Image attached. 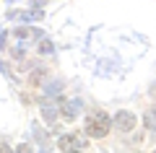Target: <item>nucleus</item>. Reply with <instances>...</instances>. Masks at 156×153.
I'll list each match as a JSON object with an SVG mask.
<instances>
[{"instance_id":"9d476101","label":"nucleus","mask_w":156,"mask_h":153,"mask_svg":"<svg viewBox=\"0 0 156 153\" xmlns=\"http://www.w3.org/2000/svg\"><path fill=\"white\" fill-rule=\"evenodd\" d=\"M16 153H31V145H29V143H23V145L16 148Z\"/></svg>"},{"instance_id":"f03ea898","label":"nucleus","mask_w":156,"mask_h":153,"mask_svg":"<svg viewBox=\"0 0 156 153\" xmlns=\"http://www.w3.org/2000/svg\"><path fill=\"white\" fill-rule=\"evenodd\" d=\"M60 148L65 153H81L86 148V140L81 135H76V132H73V135H62L60 137Z\"/></svg>"},{"instance_id":"0eeeda50","label":"nucleus","mask_w":156,"mask_h":153,"mask_svg":"<svg viewBox=\"0 0 156 153\" xmlns=\"http://www.w3.org/2000/svg\"><path fill=\"white\" fill-rule=\"evenodd\" d=\"M52 49H55V47H52L50 39H42V42H39V55H50Z\"/></svg>"},{"instance_id":"f8f14e48","label":"nucleus","mask_w":156,"mask_h":153,"mask_svg":"<svg viewBox=\"0 0 156 153\" xmlns=\"http://www.w3.org/2000/svg\"><path fill=\"white\" fill-rule=\"evenodd\" d=\"M154 153H156V151H154Z\"/></svg>"},{"instance_id":"f257e3e1","label":"nucleus","mask_w":156,"mask_h":153,"mask_svg":"<svg viewBox=\"0 0 156 153\" xmlns=\"http://www.w3.org/2000/svg\"><path fill=\"white\" fill-rule=\"evenodd\" d=\"M109 127H112L109 114H104V112H94V114L86 120V135H89V137H104L107 132H109Z\"/></svg>"},{"instance_id":"20e7f679","label":"nucleus","mask_w":156,"mask_h":153,"mask_svg":"<svg viewBox=\"0 0 156 153\" xmlns=\"http://www.w3.org/2000/svg\"><path fill=\"white\" fill-rule=\"evenodd\" d=\"M60 112H62V117H65V120H76L78 106L73 104V101H68V99H60Z\"/></svg>"},{"instance_id":"39448f33","label":"nucleus","mask_w":156,"mask_h":153,"mask_svg":"<svg viewBox=\"0 0 156 153\" xmlns=\"http://www.w3.org/2000/svg\"><path fill=\"white\" fill-rule=\"evenodd\" d=\"M42 117H44V120H47V122L52 125V122H55V117H57V112L52 109V106L47 104V101H42Z\"/></svg>"},{"instance_id":"7ed1b4c3","label":"nucleus","mask_w":156,"mask_h":153,"mask_svg":"<svg viewBox=\"0 0 156 153\" xmlns=\"http://www.w3.org/2000/svg\"><path fill=\"white\" fill-rule=\"evenodd\" d=\"M115 125H117V130L130 132L135 127V114H133V112H117V114H115Z\"/></svg>"},{"instance_id":"9b49d317","label":"nucleus","mask_w":156,"mask_h":153,"mask_svg":"<svg viewBox=\"0 0 156 153\" xmlns=\"http://www.w3.org/2000/svg\"><path fill=\"white\" fill-rule=\"evenodd\" d=\"M0 153H16V151H11V148H8L5 143H0Z\"/></svg>"},{"instance_id":"423d86ee","label":"nucleus","mask_w":156,"mask_h":153,"mask_svg":"<svg viewBox=\"0 0 156 153\" xmlns=\"http://www.w3.org/2000/svg\"><path fill=\"white\" fill-rule=\"evenodd\" d=\"M39 34H42L39 29H18L16 37H18V39H26V37H39Z\"/></svg>"},{"instance_id":"1a4fd4ad","label":"nucleus","mask_w":156,"mask_h":153,"mask_svg":"<svg viewBox=\"0 0 156 153\" xmlns=\"http://www.w3.org/2000/svg\"><path fill=\"white\" fill-rule=\"evenodd\" d=\"M42 75H44V70H42V68H37V70L31 73V83H34V86H37V83H42Z\"/></svg>"},{"instance_id":"6e6552de","label":"nucleus","mask_w":156,"mask_h":153,"mask_svg":"<svg viewBox=\"0 0 156 153\" xmlns=\"http://www.w3.org/2000/svg\"><path fill=\"white\" fill-rule=\"evenodd\" d=\"M143 122H146L148 130H156V112H148V114L143 117Z\"/></svg>"}]
</instances>
